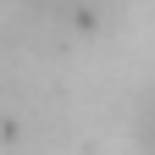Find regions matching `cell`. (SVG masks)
I'll return each instance as SVG.
<instances>
[{
    "instance_id": "cell-2",
    "label": "cell",
    "mask_w": 155,
    "mask_h": 155,
    "mask_svg": "<svg viewBox=\"0 0 155 155\" xmlns=\"http://www.w3.org/2000/svg\"><path fill=\"white\" fill-rule=\"evenodd\" d=\"M139 139H144V150H155V89H150V100L139 105Z\"/></svg>"
},
{
    "instance_id": "cell-1",
    "label": "cell",
    "mask_w": 155,
    "mask_h": 155,
    "mask_svg": "<svg viewBox=\"0 0 155 155\" xmlns=\"http://www.w3.org/2000/svg\"><path fill=\"white\" fill-rule=\"evenodd\" d=\"M33 6L45 17H55V22H67V28H100L116 11V0H33Z\"/></svg>"
}]
</instances>
